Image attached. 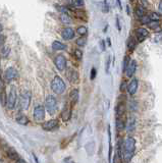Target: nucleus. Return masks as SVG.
<instances>
[{"instance_id":"1","label":"nucleus","mask_w":162,"mask_h":163,"mask_svg":"<svg viewBox=\"0 0 162 163\" xmlns=\"http://www.w3.org/2000/svg\"><path fill=\"white\" fill-rule=\"evenodd\" d=\"M136 151V140L133 137H128L123 142L122 158L126 162H129Z\"/></svg>"},{"instance_id":"2","label":"nucleus","mask_w":162,"mask_h":163,"mask_svg":"<svg viewBox=\"0 0 162 163\" xmlns=\"http://www.w3.org/2000/svg\"><path fill=\"white\" fill-rule=\"evenodd\" d=\"M50 87H51L52 91L54 92V94H56V95H62L66 90V85H65L64 81H63L59 75L54 77L53 80L51 81Z\"/></svg>"},{"instance_id":"3","label":"nucleus","mask_w":162,"mask_h":163,"mask_svg":"<svg viewBox=\"0 0 162 163\" xmlns=\"http://www.w3.org/2000/svg\"><path fill=\"white\" fill-rule=\"evenodd\" d=\"M44 108L50 115L55 114L56 111L58 110V101L53 95H48L46 97Z\"/></svg>"},{"instance_id":"4","label":"nucleus","mask_w":162,"mask_h":163,"mask_svg":"<svg viewBox=\"0 0 162 163\" xmlns=\"http://www.w3.org/2000/svg\"><path fill=\"white\" fill-rule=\"evenodd\" d=\"M16 102H17V93H16V89L14 87H11L10 91L8 93L7 97H6V105L7 109L12 110L14 109V107L16 105Z\"/></svg>"},{"instance_id":"5","label":"nucleus","mask_w":162,"mask_h":163,"mask_svg":"<svg viewBox=\"0 0 162 163\" xmlns=\"http://www.w3.org/2000/svg\"><path fill=\"white\" fill-rule=\"evenodd\" d=\"M31 99L32 95L31 92L26 90L21 94V99H19V106L22 110H28L31 105Z\"/></svg>"},{"instance_id":"6","label":"nucleus","mask_w":162,"mask_h":163,"mask_svg":"<svg viewBox=\"0 0 162 163\" xmlns=\"http://www.w3.org/2000/svg\"><path fill=\"white\" fill-rule=\"evenodd\" d=\"M59 127V120L58 119H50L48 121H45L42 123V129L46 132H54L58 130Z\"/></svg>"},{"instance_id":"7","label":"nucleus","mask_w":162,"mask_h":163,"mask_svg":"<svg viewBox=\"0 0 162 163\" xmlns=\"http://www.w3.org/2000/svg\"><path fill=\"white\" fill-rule=\"evenodd\" d=\"M33 118L36 122H42L45 119V108L44 106L38 105L34 108Z\"/></svg>"},{"instance_id":"8","label":"nucleus","mask_w":162,"mask_h":163,"mask_svg":"<svg viewBox=\"0 0 162 163\" xmlns=\"http://www.w3.org/2000/svg\"><path fill=\"white\" fill-rule=\"evenodd\" d=\"M54 63H55L56 68L58 69L59 71H64L66 69V66H67V61H66V58L64 55L59 54L55 56L54 58Z\"/></svg>"},{"instance_id":"9","label":"nucleus","mask_w":162,"mask_h":163,"mask_svg":"<svg viewBox=\"0 0 162 163\" xmlns=\"http://www.w3.org/2000/svg\"><path fill=\"white\" fill-rule=\"evenodd\" d=\"M4 81L7 83H10L12 81H16L19 78V71H16V68H14L13 66L8 68L4 72Z\"/></svg>"},{"instance_id":"10","label":"nucleus","mask_w":162,"mask_h":163,"mask_svg":"<svg viewBox=\"0 0 162 163\" xmlns=\"http://www.w3.org/2000/svg\"><path fill=\"white\" fill-rule=\"evenodd\" d=\"M66 78H67V80L71 84H78L80 82L79 72H78L77 69H74L73 68H67V71H66Z\"/></svg>"},{"instance_id":"11","label":"nucleus","mask_w":162,"mask_h":163,"mask_svg":"<svg viewBox=\"0 0 162 163\" xmlns=\"http://www.w3.org/2000/svg\"><path fill=\"white\" fill-rule=\"evenodd\" d=\"M71 113H73V109H71V105H66L64 106V108L62 109L61 113H60V118H61L62 121H68L69 119L71 118Z\"/></svg>"},{"instance_id":"12","label":"nucleus","mask_w":162,"mask_h":163,"mask_svg":"<svg viewBox=\"0 0 162 163\" xmlns=\"http://www.w3.org/2000/svg\"><path fill=\"white\" fill-rule=\"evenodd\" d=\"M135 34H136V37H137L138 42H143V41L145 40V38L149 36V32L147 31V29H144V28L136 29Z\"/></svg>"},{"instance_id":"13","label":"nucleus","mask_w":162,"mask_h":163,"mask_svg":"<svg viewBox=\"0 0 162 163\" xmlns=\"http://www.w3.org/2000/svg\"><path fill=\"white\" fill-rule=\"evenodd\" d=\"M74 36H76V32L73 28H64L61 32V37L63 40L65 41H69L73 40Z\"/></svg>"},{"instance_id":"14","label":"nucleus","mask_w":162,"mask_h":163,"mask_svg":"<svg viewBox=\"0 0 162 163\" xmlns=\"http://www.w3.org/2000/svg\"><path fill=\"white\" fill-rule=\"evenodd\" d=\"M136 69H137V62H136V60H131L128 65V68L126 69V75L128 78H132L133 75H135L136 72Z\"/></svg>"},{"instance_id":"15","label":"nucleus","mask_w":162,"mask_h":163,"mask_svg":"<svg viewBox=\"0 0 162 163\" xmlns=\"http://www.w3.org/2000/svg\"><path fill=\"white\" fill-rule=\"evenodd\" d=\"M0 102L2 105H5L6 103V93H5V85H4V80L0 75Z\"/></svg>"},{"instance_id":"16","label":"nucleus","mask_w":162,"mask_h":163,"mask_svg":"<svg viewBox=\"0 0 162 163\" xmlns=\"http://www.w3.org/2000/svg\"><path fill=\"white\" fill-rule=\"evenodd\" d=\"M138 87H139V82L137 78H133V80L129 82V84L126 87V89H128V92L129 95H135L136 92H137L138 90Z\"/></svg>"},{"instance_id":"17","label":"nucleus","mask_w":162,"mask_h":163,"mask_svg":"<svg viewBox=\"0 0 162 163\" xmlns=\"http://www.w3.org/2000/svg\"><path fill=\"white\" fill-rule=\"evenodd\" d=\"M80 99V92L78 89H73L69 93V101H71V106L76 105Z\"/></svg>"},{"instance_id":"18","label":"nucleus","mask_w":162,"mask_h":163,"mask_svg":"<svg viewBox=\"0 0 162 163\" xmlns=\"http://www.w3.org/2000/svg\"><path fill=\"white\" fill-rule=\"evenodd\" d=\"M124 111H126V106L122 102H119L115 107V117H124Z\"/></svg>"},{"instance_id":"19","label":"nucleus","mask_w":162,"mask_h":163,"mask_svg":"<svg viewBox=\"0 0 162 163\" xmlns=\"http://www.w3.org/2000/svg\"><path fill=\"white\" fill-rule=\"evenodd\" d=\"M52 49H53L54 51H63L66 49V45L58 40H55L52 42Z\"/></svg>"},{"instance_id":"20","label":"nucleus","mask_w":162,"mask_h":163,"mask_svg":"<svg viewBox=\"0 0 162 163\" xmlns=\"http://www.w3.org/2000/svg\"><path fill=\"white\" fill-rule=\"evenodd\" d=\"M138 41L135 39L134 37H129L128 39V42H126V48L129 52H133L135 50V48L137 47Z\"/></svg>"},{"instance_id":"21","label":"nucleus","mask_w":162,"mask_h":163,"mask_svg":"<svg viewBox=\"0 0 162 163\" xmlns=\"http://www.w3.org/2000/svg\"><path fill=\"white\" fill-rule=\"evenodd\" d=\"M6 154H7L8 158H9L10 160H12V161H16V160L21 157L19 155V153L16 152V150L13 149V148H9V149L7 150Z\"/></svg>"},{"instance_id":"22","label":"nucleus","mask_w":162,"mask_h":163,"mask_svg":"<svg viewBox=\"0 0 162 163\" xmlns=\"http://www.w3.org/2000/svg\"><path fill=\"white\" fill-rule=\"evenodd\" d=\"M107 133H108V143H109V148H108V162L111 163L112 144H111V129H110V126H108V129H107Z\"/></svg>"},{"instance_id":"23","label":"nucleus","mask_w":162,"mask_h":163,"mask_svg":"<svg viewBox=\"0 0 162 163\" xmlns=\"http://www.w3.org/2000/svg\"><path fill=\"white\" fill-rule=\"evenodd\" d=\"M16 121L19 124H21V126H27L30 120H29V118L26 115L19 114V115H17L16 117Z\"/></svg>"},{"instance_id":"24","label":"nucleus","mask_w":162,"mask_h":163,"mask_svg":"<svg viewBox=\"0 0 162 163\" xmlns=\"http://www.w3.org/2000/svg\"><path fill=\"white\" fill-rule=\"evenodd\" d=\"M9 54H10V48L7 45L1 46V48H0V55H1V57L7 58Z\"/></svg>"},{"instance_id":"25","label":"nucleus","mask_w":162,"mask_h":163,"mask_svg":"<svg viewBox=\"0 0 162 163\" xmlns=\"http://www.w3.org/2000/svg\"><path fill=\"white\" fill-rule=\"evenodd\" d=\"M60 20H61L62 24H65V25H69V24H71V22H73L71 17L66 12L61 13V16H60Z\"/></svg>"},{"instance_id":"26","label":"nucleus","mask_w":162,"mask_h":163,"mask_svg":"<svg viewBox=\"0 0 162 163\" xmlns=\"http://www.w3.org/2000/svg\"><path fill=\"white\" fill-rule=\"evenodd\" d=\"M115 123H116V127H117L118 130H123L124 127H126V121H124V117L116 118Z\"/></svg>"},{"instance_id":"27","label":"nucleus","mask_w":162,"mask_h":163,"mask_svg":"<svg viewBox=\"0 0 162 163\" xmlns=\"http://www.w3.org/2000/svg\"><path fill=\"white\" fill-rule=\"evenodd\" d=\"M128 132L129 133H132L134 132L135 129H136V119L135 117H129V121H128Z\"/></svg>"},{"instance_id":"28","label":"nucleus","mask_w":162,"mask_h":163,"mask_svg":"<svg viewBox=\"0 0 162 163\" xmlns=\"http://www.w3.org/2000/svg\"><path fill=\"white\" fill-rule=\"evenodd\" d=\"M136 14H137V16H139L141 19L142 16H144L146 14V9L145 7H143L142 5H137L136 6Z\"/></svg>"},{"instance_id":"29","label":"nucleus","mask_w":162,"mask_h":163,"mask_svg":"<svg viewBox=\"0 0 162 163\" xmlns=\"http://www.w3.org/2000/svg\"><path fill=\"white\" fill-rule=\"evenodd\" d=\"M77 33L79 34L81 37L87 36V34H88V28L85 27V26H80V27H78L77 29Z\"/></svg>"},{"instance_id":"30","label":"nucleus","mask_w":162,"mask_h":163,"mask_svg":"<svg viewBox=\"0 0 162 163\" xmlns=\"http://www.w3.org/2000/svg\"><path fill=\"white\" fill-rule=\"evenodd\" d=\"M87 43V37L86 36H83V37H80L79 39L77 40V45L80 46V47H84Z\"/></svg>"},{"instance_id":"31","label":"nucleus","mask_w":162,"mask_h":163,"mask_svg":"<svg viewBox=\"0 0 162 163\" xmlns=\"http://www.w3.org/2000/svg\"><path fill=\"white\" fill-rule=\"evenodd\" d=\"M147 26H148L150 29H153V30H155V29L159 28V26H160V23H159V20H151L149 24H147Z\"/></svg>"},{"instance_id":"32","label":"nucleus","mask_w":162,"mask_h":163,"mask_svg":"<svg viewBox=\"0 0 162 163\" xmlns=\"http://www.w3.org/2000/svg\"><path fill=\"white\" fill-rule=\"evenodd\" d=\"M74 57H76V59H78V60L83 59V51L81 50V49H74Z\"/></svg>"},{"instance_id":"33","label":"nucleus","mask_w":162,"mask_h":163,"mask_svg":"<svg viewBox=\"0 0 162 163\" xmlns=\"http://www.w3.org/2000/svg\"><path fill=\"white\" fill-rule=\"evenodd\" d=\"M129 61H131V59H129V57L128 56V55H126V56H124L123 63H122V71H123V72L126 71V68H128Z\"/></svg>"},{"instance_id":"34","label":"nucleus","mask_w":162,"mask_h":163,"mask_svg":"<svg viewBox=\"0 0 162 163\" xmlns=\"http://www.w3.org/2000/svg\"><path fill=\"white\" fill-rule=\"evenodd\" d=\"M154 42L155 43H162V31L161 32H159V33H157L155 35V37H154Z\"/></svg>"},{"instance_id":"35","label":"nucleus","mask_w":162,"mask_h":163,"mask_svg":"<svg viewBox=\"0 0 162 163\" xmlns=\"http://www.w3.org/2000/svg\"><path fill=\"white\" fill-rule=\"evenodd\" d=\"M110 63H111V56L108 55L106 59V64H105V71L109 72V68H110Z\"/></svg>"},{"instance_id":"36","label":"nucleus","mask_w":162,"mask_h":163,"mask_svg":"<svg viewBox=\"0 0 162 163\" xmlns=\"http://www.w3.org/2000/svg\"><path fill=\"white\" fill-rule=\"evenodd\" d=\"M102 11L103 12H108L109 11V4L107 3L106 0H104L102 2Z\"/></svg>"},{"instance_id":"37","label":"nucleus","mask_w":162,"mask_h":163,"mask_svg":"<svg viewBox=\"0 0 162 163\" xmlns=\"http://www.w3.org/2000/svg\"><path fill=\"white\" fill-rule=\"evenodd\" d=\"M149 17H150V19H151V20H159V19H160V16H159L157 12H152L149 16Z\"/></svg>"},{"instance_id":"38","label":"nucleus","mask_w":162,"mask_h":163,"mask_svg":"<svg viewBox=\"0 0 162 163\" xmlns=\"http://www.w3.org/2000/svg\"><path fill=\"white\" fill-rule=\"evenodd\" d=\"M150 22H151V19H150V17H149V16H142V17H141V23H142V24L147 25V24H149Z\"/></svg>"},{"instance_id":"39","label":"nucleus","mask_w":162,"mask_h":163,"mask_svg":"<svg viewBox=\"0 0 162 163\" xmlns=\"http://www.w3.org/2000/svg\"><path fill=\"white\" fill-rule=\"evenodd\" d=\"M96 75H97V71L95 68H92L91 69V74H90V78H91L92 81L95 80V78H96Z\"/></svg>"},{"instance_id":"40","label":"nucleus","mask_w":162,"mask_h":163,"mask_svg":"<svg viewBox=\"0 0 162 163\" xmlns=\"http://www.w3.org/2000/svg\"><path fill=\"white\" fill-rule=\"evenodd\" d=\"M100 48H101V51H105L106 45H105V41H104V40L100 41Z\"/></svg>"},{"instance_id":"41","label":"nucleus","mask_w":162,"mask_h":163,"mask_svg":"<svg viewBox=\"0 0 162 163\" xmlns=\"http://www.w3.org/2000/svg\"><path fill=\"white\" fill-rule=\"evenodd\" d=\"M5 43V36L0 33V46H3Z\"/></svg>"},{"instance_id":"42","label":"nucleus","mask_w":162,"mask_h":163,"mask_svg":"<svg viewBox=\"0 0 162 163\" xmlns=\"http://www.w3.org/2000/svg\"><path fill=\"white\" fill-rule=\"evenodd\" d=\"M76 5H77V6H79V7L83 6V5H84V0H76Z\"/></svg>"},{"instance_id":"43","label":"nucleus","mask_w":162,"mask_h":163,"mask_svg":"<svg viewBox=\"0 0 162 163\" xmlns=\"http://www.w3.org/2000/svg\"><path fill=\"white\" fill-rule=\"evenodd\" d=\"M116 27H117V30L118 31H121V27H120V24H119V17L116 16Z\"/></svg>"},{"instance_id":"44","label":"nucleus","mask_w":162,"mask_h":163,"mask_svg":"<svg viewBox=\"0 0 162 163\" xmlns=\"http://www.w3.org/2000/svg\"><path fill=\"white\" fill-rule=\"evenodd\" d=\"M63 163H76L71 158H65L63 160Z\"/></svg>"},{"instance_id":"45","label":"nucleus","mask_w":162,"mask_h":163,"mask_svg":"<svg viewBox=\"0 0 162 163\" xmlns=\"http://www.w3.org/2000/svg\"><path fill=\"white\" fill-rule=\"evenodd\" d=\"M16 163H27V162H26V160H25L24 158H22V157H19V158L17 159L16 161Z\"/></svg>"},{"instance_id":"46","label":"nucleus","mask_w":162,"mask_h":163,"mask_svg":"<svg viewBox=\"0 0 162 163\" xmlns=\"http://www.w3.org/2000/svg\"><path fill=\"white\" fill-rule=\"evenodd\" d=\"M124 89H126V82H122V83H121V85H120V91L121 92H123L124 91Z\"/></svg>"},{"instance_id":"47","label":"nucleus","mask_w":162,"mask_h":163,"mask_svg":"<svg viewBox=\"0 0 162 163\" xmlns=\"http://www.w3.org/2000/svg\"><path fill=\"white\" fill-rule=\"evenodd\" d=\"M32 155H33V158H34V160H35V162H36V163H40L39 159H38V157H37L36 154L33 153V154H32Z\"/></svg>"},{"instance_id":"48","label":"nucleus","mask_w":162,"mask_h":163,"mask_svg":"<svg viewBox=\"0 0 162 163\" xmlns=\"http://www.w3.org/2000/svg\"><path fill=\"white\" fill-rule=\"evenodd\" d=\"M116 3L118 5V7H119V9L120 10L122 9V5H121V1H120V0H116Z\"/></svg>"},{"instance_id":"49","label":"nucleus","mask_w":162,"mask_h":163,"mask_svg":"<svg viewBox=\"0 0 162 163\" xmlns=\"http://www.w3.org/2000/svg\"><path fill=\"white\" fill-rule=\"evenodd\" d=\"M158 10L160 11V12H162V0L160 1V3H159V5H158Z\"/></svg>"},{"instance_id":"50","label":"nucleus","mask_w":162,"mask_h":163,"mask_svg":"<svg viewBox=\"0 0 162 163\" xmlns=\"http://www.w3.org/2000/svg\"><path fill=\"white\" fill-rule=\"evenodd\" d=\"M126 13H128L129 16L131 14V11H129V5H126Z\"/></svg>"},{"instance_id":"51","label":"nucleus","mask_w":162,"mask_h":163,"mask_svg":"<svg viewBox=\"0 0 162 163\" xmlns=\"http://www.w3.org/2000/svg\"><path fill=\"white\" fill-rule=\"evenodd\" d=\"M107 42H108V45H109V46H111V41H110V38H108V39H107Z\"/></svg>"},{"instance_id":"52","label":"nucleus","mask_w":162,"mask_h":163,"mask_svg":"<svg viewBox=\"0 0 162 163\" xmlns=\"http://www.w3.org/2000/svg\"><path fill=\"white\" fill-rule=\"evenodd\" d=\"M2 30H3V28H2V25L0 24V33H1V32H2Z\"/></svg>"},{"instance_id":"53","label":"nucleus","mask_w":162,"mask_h":163,"mask_svg":"<svg viewBox=\"0 0 162 163\" xmlns=\"http://www.w3.org/2000/svg\"><path fill=\"white\" fill-rule=\"evenodd\" d=\"M0 75H1V64H0Z\"/></svg>"},{"instance_id":"54","label":"nucleus","mask_w":162,"mask_h":163,"mask_svg":"<svg viewBox=\"0 0 162 163\" xmlns=\"http://www.w3.org/2000/svg\"><path fill=\"white\" fill-rule=\"evenodd\" d=\"M132 1H133V0H132Z\"/></svg>"},{"instance_id":"55","label":"nucleus","mask_w":162,"mask_h":163,"mask_svg":"<svg viewBox=\"0 0 162 163\" xmlns=\"http://www.w3.org/2000/svg\"><path fill=\"white\" fill-rule=\"evenodd\" d=\"M120 163H121V162H120Z\"/></svg>"}]
</instances>
